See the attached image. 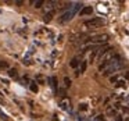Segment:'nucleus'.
I'll use <instances>...</instances> for the list:
<instances>
[{"label": "nucleus", "mask_w": 129, "mask_h": 121, "mask_svg": "<svg viewBox=\"0 0 129 121\" xmlns=\"http://www.w3.org/2000/svg\"><path fill=\"white\" fill-rule=\"evenodd\" d=\"M9 75L11 77V78H18L17 70H15V68H9Z\"/></svg>", "instance_id": "6e6552de"}, {"label": "nucleus", "mask_w": 129, "mask_h": 121, "mask_svg": "<svg viewBox=\"0 0 129 121\" xmlns=\"http://www.w3.org/2000/svg\"><path fill=\"white\" fill-rule=\"evenodd\" d=\"M51 14H53V13H49V14L46 15V21H50V18H51Z\"/></svg>", "instance_id": "2eb2a0df"}, {"label": "nucleus", "mask_w": 129, "mask_h": 121, "mask_svg": "<svg viewBox=\"0 0 129 121\" xmlns=\"http://www.w3.org/2000/svg\"><path fill=\"white\" fill-rule=\"evenodd\" d=\"M97 120H99V121H104V117H103V115H99Z\"/></svg>", "instance_id": "6ab92c4d"}, {"label": "nucleus", "mask_w": 129, "mask_h": 121, "mask_svg": "<svg viewBox=\"0 0 129 121\" xmlns=\"http://www.w3.org/2000/svg\"><path fill=\"white\" fill-rule=\"evenodd\" d=\"M86 67H87V61H82L81 63V70H79V72H85V70H86Z\"/></svg>", "instance_id": "1a4fd4ad"}, {"label": "nucleus", "mask_w": 129, "mask_h": 121, "mask_svg": "<svg viewBox=\"0 0 129 121\" xmlns=\"http://www.w3.org/2000/svg\"><path fill=\"white\" fill-rule=\"evenodd\" d=\"M79 109H81V110H86V104H81V106H79Z\"/></svg>", "instance_id": "f3484780"}, {"label": "nucleus", "mask_w": 129, "mask_h": 121, "mask_svg": "<svg viewBox=\"0 0 129 121\" xmlns=\"http://www.w3.org/2000/svg\"><path fill=\"white\" fill-rule=\"evenodd\" d=\"M123 121H129V117H126V118H125V120H123Z\"/></svg>", "instance_id": "aec40b11"}, {"label": "nucleus", "mask_w": 129, "mask_h": 121, "mask_svg": "<svg viewBox=\"0 0 129 121\" xmlns=\"http://www.w3.org/2000/svg\"><path fill=\"white\" fill-rule=\"evenodd\" d=\"M85 27H89V28H96V27H100L104 24V21L101 18H92V20H87L85 21Z\"/></svg>", "instance_id": "f257e3e1"}, {"label": "nucleus", "mask_w": 129, "mask_h": 121, "mask_svg": "<svg viewBox=\"0 0 129 121\" xmlns=\"http://www.w3.org/2000/svg\"><path fill=\"white\" fill-rule=\"evenodd\" d=\"M72 15H74L72 11H67L65 14L61 15V20H60V21H61V22H64V21H70L71 18H72Z\"/></svg>", "instance_id": "7ed1b4c3"}, {"label": "nucleus", "mask_w": 129, "mask_h": 121, "mask_svg": "<svg viewBox=\"0 0 129 121\" xmlns=\"http://www.w3.org/2000/svg\"><path fill=\"white\" fill-rule=\"evenodd\" d=\"M107 114L110 115V117H117V109H115V107H108V109H107Z\"/></svg>", "instance_id": "39448f33"}, {"label": "nucleus", "mask_w": 129, "mask_h": 121, "mask_svg": "<svg viewBox=\"0 0 129 121\" xmlns=\"http://www.w3.org/2000/svg\"><path fill=\"white\" fill-rule=\"evenodd\" d=\"M115 86H117V88H125L126 86L125 79H118V81L115 82Z\"/></svg>", "instance_id": "0eeeda50"}, {"label": "nucleus", "mask_w": 129, "mask_h": 121, "mask_svg": "<svg viewBox=\"0 0 129 121\" xmlns=\"http://www.w3.org/2000/svg\"><path fill=\"white\" fill-rule=\"evenodd\" d=\"M29 88H31V89L34 90V92H38V86H36V82H35V81H32V82H31Z\"/></svg>", "instance_id": "9d476101"}, {"label": "nucleus", "mask_w": 129, "mask_h": 121, "mask_svg": "<svg viewBox=\"0 0 129 121\" xmlns=\"http://www.w3.org/2000/svg\"><path fill=\"white\" fill-rule=\"evenodd\" d=\"M7 67H9V64L6 61H0V68H7Z\"/></svg>", "instance_id": "4468645a"}, {"label": "nucleus", "mask_w": 129, "mask_h": 121, "mask_svg": "<svg viewBox=\"0 0 129 121\" xmlns=\"http://www.w3.org/2000/svg\"><path fill=\"white\" fill-rule=\"evenodd\" d=\"M115 121H123L122 115H117V118H115Z\"/></svg>", "instance_id": "dca6fc26"}, {"label": "nucleus", "mask_w": 129, "mask_h": 121, "mask_svg": "<svg viewBox=\"0 0 129 121\" xmlns=\"http://www.w3.org/2000/svg\"><path fill=\"white\" fill-rule=\"evenodd\" d=\"M79 64H81V61H79L78 57H74V59L71 60V63H70V65H71L72 68H75V70L78 68V65H79Z\"/></svg>", "instance_id": "20e7f679"}, {"label": "nucleus", "mask_w": 129, "mask_h": 121, "mask_svg": "<svg viewBox=\"0 0 129 121\" xmlns=\"http://www.w3.org/2000/svg\"><path fill=\"white\" fill-rule=\"evenodd\" d=\"M93 13V9L90 6H85L83 9L79 11V15H89V14H92Z\"/></svg>", "instance_id": "f03ea898"}, {"label": "nucleus", "mask_w": 129, "mask_h": 121, "mask_svg": "<svg viewBox=\"0 0 129 121\" xmlns=\"http://www.w3.org/2000/svg\"><path fill=\"white\" fill-rule=\"evenodd\" d=\"M32 4H35V7H36V9H39V7H42L43 4H45V3H43V2H40V0H39V2H32Z\"/></svg>", "instance_id": "f8f14e48"}, {"label": "nucleus", "mask_w": 129, "mask_h": 121, "mask_svg": "<svg viewBox=\"0 0 129 121\" xmlns=\"http://www.w3.org/2000/svg\"><path fill=\"white\" fill-rule=\"evenodd\" d=\"M50 81H51V86H53V89H54V92H58V88H57V78L54 77V78H50Z\"/></svg>", "instance_id": "423d86ee"}, {"label": "nucleus", "mask_w": 129, "mask_h": 121, "mask_svg": "<svg viewBox=\"0 0 129 121\" xmlns=\"http://www.w3.org/2000/svg\"><path fill=\"white\" fill-rule=\"evenodd\" d=\"M64 85H65L67 88H70V86H71V79L68 78V77H65V78H64Z\"/></svg>", "instance_id": "9b49d317"}, {"label": "nucleus", "mask_w": 129, "mask_h": 121, "mask_svg": "<svg viewBox=\"0 0 129 121\" xmlns=\"http://www.w3.org/2000/svg\"><path fill=\"white\" fill-rule=\"evenodd\" d=\"M125 79H128V81H129V71H128V72H125Z\"/></svg>", "instance_id": "a211bd4d"}, {"label": "nucleus", "mask_w": 129, "mask_h": 121, "mask_svg": "<svg viewBox=\"0 0 129 121\" xmlns=\"http://www.w3.org/2000/svg\"><path fill=\"white\" fill-rule=\"evenodd\" d=\"M118 79H119V75H118V74H117V75H112L111 78H110V81H111L112 84H115V82H117Z\"/></svg>", "instance_id": "ddd939ff"}]
</instances>
